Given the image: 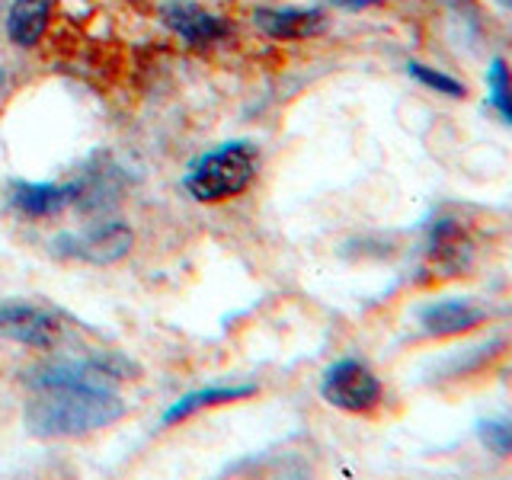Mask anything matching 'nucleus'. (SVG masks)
<instances>
[{
    "label": "nucleus",
    "mask_w": 512,
    "mask_h": 480,
    "mask_svg": "<svg viewBox=\"0 0 512 480\" xmlns=\"http://www.w3.org/2000/svg\"><path fill=\"white\" fill-rule=\"evenodd\" d=\"M125 400L112 388H36L26 404V429L39 439H77L125 416Z\"/></svg>",
    "instance_id": "f257e3e1"
},
{
    "label": "nucleus",
    "mask_w": 512,
    "mask_h": 480,
    "mask_svg": "<svg viewBox=\"0 0 512 480\" xmlns=\"http://www.w3.org/2000/svg\"><path fill=\"white\" fill-rule=\"evenodd\" d=\"M260 170V151L253 141H228L192 160L183 186L196 202H221L240 196Z\"/></svg>",
    "instance_id": "f03ea898"
},
{
    "label": "nucleus",
    "mask_w": 512,
    "mask_h": 480,
    "mask_svg": "<svg viewBox=\"0 0 512 480\" xmlns=\"http://www.w3.org/2000/svg\"><path fill=\"white\" fill-rule=\"evenodd\" d=\"M135 247V231L122 221H106L87 228L80 234H58L52 240V253L61 260L93 263V266H112L125 260Z\"/></svg>",
    "instance_id": "7ed1b4c3"
},
{
    "label": "nucleus",
    "mask_w": 512,
    "mask_h": 480,
    "mask_svg": "<svg viewBox=\"0 0 512 480\" xmlns=\"http://www.w3.org/2000/svg\"><path fill=\"white\" fill-rule=\"evenodd\" d=\"M320 397L343 413H368L381 404V381L365 362L340 359L320 378Z\"/></svg>",
    "instance_id": "20e7f679"
},
{
    "label": "nucleus",
    "mask_w": 512,
    "mask_h": 480,
    "mask_svg": "<svg viewBox=\"0 0 512 480\" xmlns=\"http://www.w3.org/2000/svg\"><path fill=\"white\" fill-rule=\"evenodd\" d=\"M122 359H55L32 368V388H58V384H74V388H109L112 381L128 378L122 375Z\"/></svg>",
    "instance_id": "39448f33"
},
{
    "label": "nucleus",
    "mask_w": 512,
    "mask_h": 480,
    "mask_svg": "<svg viewBox=\"0 0 512 480\" xmlns=\"http://www.w3.org/2000/svg\"><path fill=\"white\" fill-rule=\"evenodd\" d=\"M0 336L32 349H55L61 343V324L36 304H4L0 308Z\"/></svg>",
    "instance_id": "423d86ee"
},
{
    "label": "nucleus",
    "mask_w": 512,
    "mask_h": 480,
    "mask_svg": "<svg viewBox=\"0 0 512 480\" xmlns=\"http://www.w3.org/2000/svg\"><path fill=\"white\" fill-rule=\"evenodd\" d=\"M256 29L269 39L279 42H298V39H314L327 29L324 10H308V7H260L253 10Z\"/></svg>",
    "instance_id": "0eeeda50"
},
{
    "label": "nucleus",
    "mask_w": 512,
    "mask_h": 480,
    "mask_svg": "<svg viewBox=\"0 0 512 480\" xmlns=\"http://www.w3.org/2000/svg\"><path fill=\"white\" fill-rule=\"evenodd\" d=\"M80 196V183H10V205L26 218H48L64 212Z\"/></svg>",
    "instance_id": "6e6552de"
},
{
    "label": "nucleus",
    "mask_w": 512,
    "mask_h": 480,
    "mask_svg": "<svg viewBox=\"0 0 512 480\" xmlns=\"http://www.w3.org/2000/svg\"><path fill=\"white\" fill-rule=\"evenodd\" d=\"M160 16H164V23L189 45L218 42L224 32H228V23L218 20V16L208 13L205 7L192 4V0H170V4H164V10H160Z\"/></svg>",
    "instance_id": "1a4fd4ad"
},
{
    "label": "nucleus",
    "mask_w": 512,
    "mask_h": 480,
    "mask_svg": "<svg viewBox=\"0 0 512 480\" xmlns=\"http://www.w3.org/2000/svg\"><path fill=\"white\" fill-rule=\"evenodd\" d=\"M480 320H484V311L474 308V304L464 298H442V301H432L426 308H420V327L429 336L468 333L480 324Z\"/></svg>",
    "instance_id": "9d476101"
},
{
    "label": "nucleus",
    "mask_w": 512,
    "mask_h": 480,
    "mask_svg": "<svg viewBox=\"0 0 512 480\" xmlns=\"http://www.w3.org/2000/svg\"><path fill=\"white\" fill-rule=\"evenodd\" d=\"M52 20V0H13L7 13V36L13 45L32 48L45 36Z\"/></svg>",
    "instance_id": "9b49d317"
},
{
    "label": "nucleus",
    "mask_w": 512,
    "mask_h": 480,
    "mask_svg": "<svg viewBox=\"0 0 512 480\" xmlns=\"http://www.w3.org/2000/svg\"><path fill=\"white\" fill-rule=\"evenodd\" d=\"M256 394V384H224V388H202V391H192V394H186V397H180L176 404L164 413V426H173V423H180V420H186V416H192V413H199V410H205V407H218V404H234V400H244V397H253Z\"/></svg>",
    "instance_id": "f8f14e48"
},
{
    "label": "nucleus",
    "mask_w": 512,
    "mask_h": 480,
    "mask_svg": "<svg viewBox=\"0 0 512 480\" xmlns=\"http://www.w3.org/2000/svg\"><path fill=\"white\" fill-rule=\"evenodd\" d=\"M468 247L464 244V237H461V231L455 228L452 221H442V224H436V231H432V244H429V250H432V256H436V263L439 266H445V269H458L464 260H461V250Z\"/></svg>",
    "instance_id": "ddd939ff"
},
{
    "label": "nucleus",
    "mask_w": 512,
    "mask_h": 480,
    "mask_svg": "<svg viewBox=\"0 0 512 480\" xmlns=\"http://www.w3.org/2000/svg\"><path fill=\"white\" fill-rule=\"evenodd\" d=\"M487 90H490V106L512 125V71L506 68L503 58H493L490 61Z\"/></svg>",
    "instance_id": "4468645a"
},
{
    "label": "nucleus",
    "mask_w": 512,
    "mask_h": 480,
    "mask_svg": "<svg viewBox=\"0 0 512 480\" xmlns=\"http://www.w3.org/2000/svg\"><path fill=\"white\" fill-rule=\"evenodd\" d=\"M477 439L496 458H512V416H487V420H480Z\"/></svg>",
    "instance_id": "2eb2a0df"
},
{
    "label": "nucleus",
    "mask_w": 512,
    "mask_h": 480,
    "mask_svg": "<svg viewBox=\"0 0 512 480\" xmlns=\"http://www.w3.org/2000/svg\"><path fill=\"white\" fill-rule=\"evenodd\" d=\"M407 71H410V77L420 80L423 87L436 90L442 96H452V100H464V96H468V87H464L461 80H455L452 74H442L436 68H429V64H423V61H410Z\"/></svg>",
    "instance_id": "dca6fc26"
},
{
    "label": "nucleus",
    "mask_w": 512,
    "mask_h": 480,
    "mask_svg": "<svg viewBox=\"0 0 512 480\" xmlns=\"http://www.w3.org/2000/svg\"><path fill=\"white\" fill-rule=\"evenodd\" d=\"M336 7H346V10H365V7H375L381 0H333Z\"/></svg>",
    "instance_id": "f3484780"
},
{
    "label": "nucleus",
    "mask_w": 512,
    "mask_h": 480,
    "mask_svg": "<svg viewBox=\"0 0 512 480\" xmlns=\"http://www.w3.org/2000/svg\"><path fill=\"white\" fill-rule=\"evenodd\" d=\"M500 4H503V7H509V10H512V0H500Z\"/></svg>",
    "instance_id": "a211bd4d"
},
{
    "label": "nucleus",
    "mask_w": 512,
    "mask_h": 480,
    "mask_svg": "<svg viewBox=\"0 0 512 480\" xmlns=\"http://www.w3.org/2000/svg\"><path fill=\"white\" fill-rule=\"evenodd\" d=\"M0 90H4V71H0Z\"/></svg>",
    "instance_id": "6ab92c4d"
}]
</instances>
